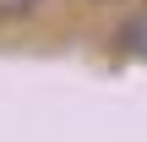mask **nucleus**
<instances>
[{
    "label": "nucleus",
    "mask_w": 147,
    "mask_h": 142,
    "mask_svg": "<svg viewBox=\"0 0 147 142\" xmlns=\"http://www.w3.org/2000/svg\"><path fill=\"white\" fill-rule=\"evenodd\" d=\"M120 49H131V55H147V5L125 16V27H120Z\"/></svg>",
    "instance_id": "nucleus-1"
},
{
    "label": "nucleus",
    "mask_w": 147,
    "mask_h": 142,
    "mask_svg": "<svg viewBox=\"0 0 147 142\" xmlns=\"http://www.w3.org/2000/svg\"><path fill=\"white\" fill-rule=\"evenodd\" d=\"M33 5H38V0H0V11H5V16H22V11H33Z\"/></svg>",
    "instance_id": "nucleus-2"
}]
</instances>
